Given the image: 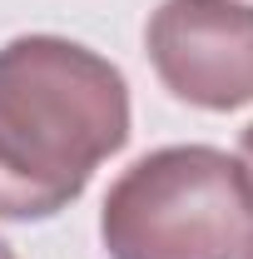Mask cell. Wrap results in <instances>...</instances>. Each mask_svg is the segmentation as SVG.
Instances as JSON below:
<instances>
[{"mask_svg": "<svg viewBox=\"0 0 253 259\" xmlns=\"http://www.w3.org/2000/svg\"><path fill=\"white\" fill-rule=\"evenodd\" d=\"M238 259H253V229H248V239H243V254Z\"/></svg>", "mask_w": 253, "mask_h": 259, "instance_id": "5b68a950", "label": "cell"}, {"mask_svg": "<svg viewBox=\"0 0 253 259\" xmlns=\"http://www.w3.org/2000/svg\"><path fill=\"white\" fill-rule=\"evenodd\" d=\"M0 259H15V254H10V244H5V239H0Z\"/></svg>", "mask_w": 253, "mask_h": 259, "instance_id": "8992f818", "label": "cell"}, {"mask_svg": "<svg viewBox=\"0 0 253 259\" xmlns=\"http://www.w3.org/2000/svg\"><path fill=\"white\" fill-rule=\"evenodd\" d=\"M233 160L243 164V180H248V190H253V125L243 130V145H238V155H233Z\"/></svg>", "mask_w": 253, "mask_h": 259, "instance_id": "277c9868", "label": "cell"}, {"mask_svg": "<svg viewBox=\"0 0 253 259\" xmlns=\"http://www.w3.org/2000/svg\"><path fill=\"white\" fill-rule=\"evenodd\" d=\"M129 140V85L114 65L65 40L0 45V220H50Z\"/></svg>", "mask_w": 253, "mask_h": 259, "instance_id": "6da1fadb", "label": "cell"}, {"mask_svg": "<svg viewBox=\"0 0 253 259\" xmlns=\"http://www.w3.org/2000/svg\"><path fill=\"white\" fill-rule=\"evenodd\" d=\"M248 229L253 190L243 164L209 145L134 160L99 209L109 259H238Z\"/></svg>", "mask_w": 253, "mask_h": 259, "instance_id": "7a4b0ae2", "label": "cell"}, {"mask_svg": "<svg viewBox=\"0 0 253 259\" xmlns=\"http://www.w3.org/2000/svg\"><path fill=\"white\" fill-rule=\"evenodd\" d=\"M144 45L174 100L199 110H238L253 100L248 0H164L149 15Z\"/></svg>", "mask_w": 253, "mask_h": 259, "instance_id": "3957f363", "label": "cell"}]
</instances>
